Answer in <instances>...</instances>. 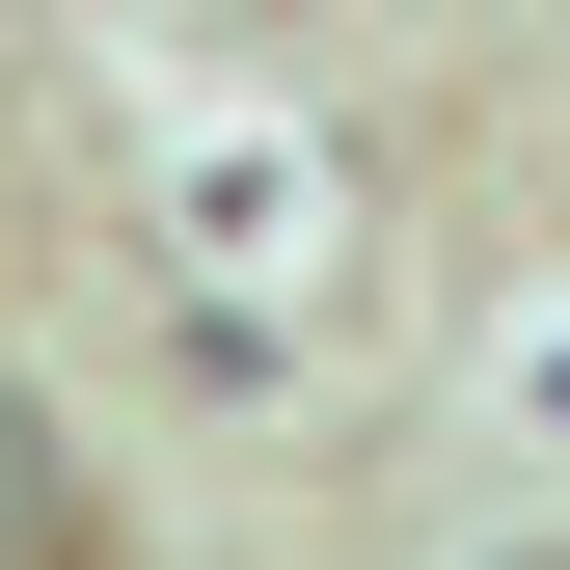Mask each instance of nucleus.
<instances>
[{"label":"nucleus","mask_w":570,"mask_h":570,"mask_svg":"<svg viewBox=\"0 0 570 570\" xmlns=\"http://www.w3.org/2000/svg\"><path fill=\"white\" fill-rule=\"evenodd\" d=\"M462 570H570V543H462Z\"/></svg>","instance_id":"obj_1"}]
</instances>
